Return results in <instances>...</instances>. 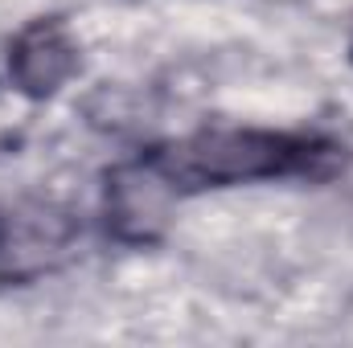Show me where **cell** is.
<instances>
[{
	"label": "cell",
	"mask_w": 353,
	"mask_h": 348,
	"mask_svg": "<svg viewBox=\"0 0 353 348\" xmlns=\"http://www.w3.org/2000/svg\"><path fill=\"white\" fill-rule=\"evenodd\" d=\"M345 148L316 131H275V127H201L169 140L140 156L161 184L176 197L205 188H234L255 180L288 176H333Z\"/></svg>",
	"instance_id": "6da1fadb"
},
{
	"label": "cell",
	"mask_w": 353,
	"mask_h": 348,
	"mask_svg": "<svg viewBox=\"0 0 353 348\" xmlns=\"http://www.w3.org/2000/svg\"><path fill=\"white\" fill-rule=\"evenodd\" d=\"M79 41L62 17L29 21L8 45V74L12 87L29 98H50L79 74Z\"/></svg>",
	"instance_id": "7a4b0ae2"
},
{
	"label": "cell",
	"mask_w": 353,
	"mask_h": 348,
	"mask_svg": "<svg viewBox=\"0 0 353 348\" xmlns=\"http://www.w3.org/2000/svg\"><path fill=\"white\" fill-rule=\"evenodd\" d=\"M173 209V193L144 160L119 164L107 176V221L123 242H152Z\"/></svg>",
	"instance_id": "3957f363"
},
{
	"label": "cell",
	"mask_w": 353,
	"mask_h": 348,
	"mask_svg": "<svg viewBox=\"0 0 353 348\" xmlns=\"http://www.w3.org/2000/svg\"><path fill=\"white\" fill-rule=\"evenodd\" d=\"M0 238H4V230H0Z\"/></svg>",
	"instance_id": "277c9868"
}]
</instances>
